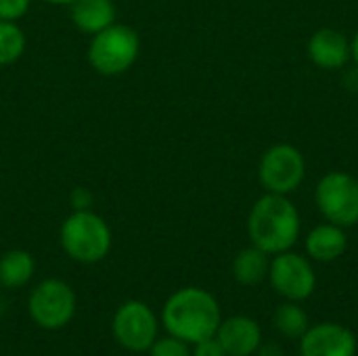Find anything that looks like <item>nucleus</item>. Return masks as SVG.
Segmentation results:
<instances>
[{
	"instance_id": "obj_15",
	"label": "nucleus",
	"mask_w": 358,
	"mask_h": 356,
	"mask_svg": "<svg viewBox=\"0 0 358 356\" xmlns=\"http://www.w3.org/2000/svg\"><path fill=\"white\" fill-rule=\"evenodd\" d=\"M271 256L256 245L243 248L233 260V277L239 285L254 287L268 277Z\"/></svg>"
},
{
	"instance_id": "obj_5",
	"label": "nucleus",
	"mask_w": 358,
	"mask_h": 356,
	"mask_svg": "<svg viewBox=\"0 0 358 356\" xmlns=\"http://www.w3.org/2000/svg\"><path fill=\"white\" fill-rule=\"evenodd\" d=\"M78 311V298L73 287L59 279L48 277L34 285L27 296L29 319L46 332H59L71 323Z\"/></svg>"
},
{
	"instance_id": "obj_3",
	"label": "nucleus",
	"mask_w": 358,
	"mask_h": 356,
	"mask_svg": "<svg viewBox=\"0 0 358 356\" xmlns=\"http://www.w3.org/2000/svg\"><path fill=\"white\" fill-rule=\"evenodd\" d=\"M61 250L78 264H96L111 252L113 235L105 218L92 210H73L59 229Z\"/></svg>"
},
{
	"instance_id": "obj_20",
	"label": "nucleus",
	"mask_w": 358,
	"mask_h": 356,
	"mask_svg": "<svg viewBox=\"0 0 358 356\" xmlns=\"http://www.w3.org/2000/svg\"><path fill=\"white\" fill-rule=\"evenodd\" d=\"M31 0H0V19L19 21L29 10Z\"/></svg>"
},
{
	"instance_id": "obj_23",
	"label": "nucleus",
	"mask_w": 358,
	"mask_h": 356,
	"mask_svg": "<svg viewBox=\"0 0 358 356\" xmlns=\"http://www.w3.org/2000/svg\"><path fill=\"white\" fill-rule=\"evenodd\" d=\"M256 356H285L283 350L277 346V344H260V348L256 350Z\"/></svg>"
},
{
	"instance_id": "obj_2",
	"label": "nucleus",
	"mask_w": 358,
	"mask_h": 356,
	"mask_svg": "<svg viewBox=\"0 0 358 356\" xmlns=\"http://www.w3.org/2000/svg\"><path fill=\"white\" fill-rule=\"evenodd\" d=\"M302 218L287 195L264 193L258 197L248 216V235L252 245L268 256L294 250L300 239Z\"/></svg>"
},
{
	"instance_id": "obj_25",
	"label": "nucleus",
	"mask_w": 358,
	"mask_h": 356,
	"mask_svg": "<svg viewBox=\"0 0 358 356\" xmlns=\"http://www.w3.org/2000/svg\"><path fill=\"white\" fill-rule=\"evenodd\" d=\"M44 2H48V4H55V6H69L73 0H44Z\"/></svg>"
},
{
	"instance_id": "obj_22",
	"label": "nucleus",
	"mask_w": 358,
	"mask_h": 356,
	"mask_svg": "<svg viewBox=\"0 0 358 356\" xmlns=\"http://www.w3.org/2000/svg\"><path fill=\"white\" fill-rule=\"evenodd\" d=\"M69 204H71L73 210H92L94 197H92L90 189H86V187H76V189H71V193H69Z\"/></svg>"
},
{
	"instance_id": "obj_12",
	"label": "nucleus",
	"mask_w": 358,
	"mask_h": 356,
	"mask_svg": "<svg viewBox=\"0 0 358 356\" xmlns=\"http://www.w3.org/2000/svg\"><path fill=\"white\" fill-rule=\"evenodd\" d=\"M216 340L224 348L227 356H252L262 344V332L254 319L235 315L220 321Z\"/></svg>"
},
{
	"instance_id": "obj_11",
	"label": "nucleus",
	"mask_w": 358,
	"mask_h": 356,
	"mask_svg": "<svg viewBox=\"0 0 358 356\" xmlns=\"http://www.w3.org/2000/svg\"><path fill=\"white\" fill-rule=\"evenodd\" d=\"M308 59L325 71H336L342 69L350 59H352V48L350 40L334 27H321L317 29L308 44H306Z\"/></svg>"
},
{
	"instance_id": "obj_19",
	"label": "nucleus",
	"mask_w": 358,
	"mask_h": 356,
	"mask_svg": "<svg viewBox=\"0 0 358 356\" xmlns=\"http://www.w3.org/2000/svg\"><path fill=\"white\" fill-rule=\"evenodd\" d=\"M149 356H191V344L168 334L166 338H157L153 342Z\"/></svg>"
},
{
	"instance_id": "obj_17",
	"label": "nucleus",
	"mask_w": 358,
	"mask_h": 356,
	"mask_svg": "<svg viewBox=\"0 0 358 356\" xmlns=\"http://www.w3.org/2000/svg\"><path fill=\"white\" fill-rule=\"evenodd\" d=\"M273 325L275 329L289 338V340H300L308 327H310V321H308V315L306 311L300 306V302H285L281 306H277L275 315H273Z\"/></svg>"
},
{
	"instance_id": "obj_24",
	"label": "nucleus",
	"mask_w": 358,
	"mask_h": 356,
	"mask_svg": "<svg viewBox=\"0 0 358 356\" xmlns=\"http://www.w3.org/2000/svg\"><path fill=\"white\" fill-rule=\"evenodd\" d=\"M350 48H352V61L357 63L358 67V29L357 34H355V38L350 40Z\"/></svg>"
},
{
	"instance_id": "obj_16",
	"label": "nucleus",
	"mask_w": 358,
	"mask_h": 356,
	"mask_svg": "<svg viewBox=\"0 0 358 356\" xmlns=\"http://www.w3.org/2000/svg\"><path fill=\"white\" fill-rule=\"evenodd\" d=\"M36 275V260L27 250H8L0 256V285L8 290L25 287Z\"/></svg>"
},
{
	"instance_id": "obj_8",
	"label": "nucleus",
	"mask_w": 358,
	"mask_h": 356,
	"mask_svg": "<svg viewBox=\"0 0 358 356\" xmlns=\"http://www.w3.org/2000/svg\"><path fill=\"white\" fill-rule=\"evenodd\" d=\"M159 319L153 308L141 300L124 302L111 319V336L128 353H149L153 342L159 338Z\"/></svg>"
},
{
	"instance_id": "obj_14",
	"label": "nucleus",
	"mask_w": 358,
	"mask_h": 356,
	"mask_svg": "<svg viewBox=\"0 0 358 356\" xmlns=\"http://www.w3.org/2000/svg\"><path fill=\"white\" fill-rule=\"evenodd\" d=\"M73 25L88 36L99 34L101 29L115 23L117 10L113 0H73L69 4Z\"/></svg>"
},
{
	"instance_id": "obj_10",
	"label": "nucleus",
	"mask_w": 358,
	"mask_h": 356,
	"mask_svg": "<svg viewBox=\"0 0 358 356\" xmlns=\"http://www.w3.org/2000/svg\"><path fill=\"white\" fill-rule=\"evenodd\" d=\"M357 336L340 323H319L300 338V356H357Z\"/></svg>"
},
{
	"instance_id": "obj_21",
	"label": "nucleus",
	"mask_w": 358,
	"mask_h": 356,
	"mask_svg": "<svg viewBox=\"0 0 358 356\" xmlns=\"http://www.w3.org/2000/svg\"><path fill=\"white\" fill-rule=\"evenodd\" d=\"M191 356H227L224 348L220 346V342L214 338H206L197 344L191 346Z\"/></svg>"
},
{
	"instance_id": "obj_9",
	"label": "nucleus",
	"mask_w": 358,
	"mask_h": 356,
	"mask_svg": "<svg viewBox=\"0 0 358 356\" xmlns=\"http://www.w3.org/2000/svg\"><path fill=\"white\" fill-rule=\"evenodd\" d=\"M266 279L271 287L289 302H304L317 290V273L310 258L292 250L271 258Z\"/></svg>"
},
{
	"instance_id": "obj_1",
	"label": "nucleus",
	"mask_w": 358,
	"mask_h": 356,
	"mask_svg": "<svg viewBox=\"0 0 358 356\" xmlns=\"http://www.w3.org/2000/svg\"><path fill=\"white\" fill-rule=\"evenodd\" d=\"M222 321V311L214 294L203 287H180L162 306V327L187 344L214 338Z\"/></svg>"
},
{
	"instance_id": "obj_13",
	"label": "nucleus",
	"mask_w": 358,
	"mask_h": 356,
	"mask_svg": "<svg viewBox=\"0 0 358 356\" xmlns=\"http://www.w3.org/2000/svg\"><path fill=\"white\" fill-rule=\"evenodd\" d=\"M304 250H306V256L315 262H334L342 258L344 252L348 250L346 229L325 220L323 225H317L306 235Z\"/></svg>"
},
{
	"instance_id": "obj_18",
	"label": "nucleus",
	"mask_w": 358,
	"mask_h": 356,
	"mask_svg": "<svg viewBox=\"0 0 358 356\" xmlns=\"http://www.w3.org/2000/svg\"><path fill=\"white\" fill-rule=\"evenodd\" d=\"M25 31L19 27V23L0 19V67L19 61L25 52Z\"/></svg>"
},
{
	"instance_id": "obj_6",
	"label": "nucleus",
	"mask_w": 358,
	"mask_h": 356,
	"mask_svg": "<svg viewBox=\"0 0 358 356\" xmlns=\"http://www.w3.org/2000/svg\"><path fill=\"white\" fill-rule=\"evenodd\" d=\"M306 178V159L302 151L289 143L271 145L258 164V180L266 193L292 195Z\"/></svg>"
},
{
	"instance_id": "obj_4",
	"label": "nucleus",
	"mask_w": 358,
	"mask_h": 356,
	"mask_svg": "<svg viewBox=\"0 0 358 356\" xmlns=\"http://www.w3.org/2000/svg\"><path fill=\"white\" fill-rule=\"evenodd\" d=\"M141 38L134 27L126 23H111L99 34L90 36L88 63L101 76L126 73L138 59Z\"/></svg>"
},
{
	"instance_id": "obj_7",
	"label": "nucleus",
	"mask_w": 358,
	"mask_h": 356,
	"mask_svg": "<svg viewBox=\"0 0 358 356\" xmlns=\"http://www.w3.org/2000/svg\"><path fill=\"white\" fill-rule=\"evenodd\" d=\"M315 201L321 216L342 229L358 225V178L334 170L321 176L315 187Z\"/></svg>"
}]
</instances>
